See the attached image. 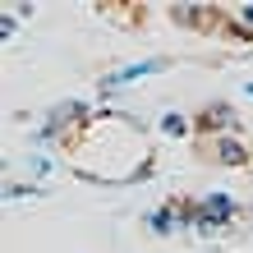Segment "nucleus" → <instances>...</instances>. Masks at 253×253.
I'll return each instance as SVG.
<instances>
[{
  "label": "nucleus",
  "instance_id": "f257e3e1",
  "mask_svg": "<svg viewBox=\"0 0 253 253\" xmlns=\"http://www.w3.org/2000/svg\"><path fill=\"white\" fill-rule=\"evenodd\" d=\"M235 216V198L230 193H207V198L193 207V221H198L203 230H216V226H226V221Z\"/></svg>",
  "mask_w": 253,
  "mask_h": 253
},
{
  "label": "nucleus",
  "instance_id": "f03ea898",
  "mask_svg": "<svg viewBox=\"0 0 253 253\" xmlns=\"http://www.w3.org/2000/svg\"><path fill=\"white\" fill-rule=\"evenodd\" d=\"M184 216H193V207H161V212H152V216H147V226H152L157 235H170Z\"/></svg>",
  "mask_w": 253,
  "mask_h": 253
},
{
  "label": "nucleus",
  "instance_id": "7ed1b4c3",
  "mask_svg": "<svg viewBox=\"0 0 253 253\" xmlns=\"http://www.w3.org/2000/svg\"><path fill=\"white\" fill-rule=\"evenodd\" d=\"M216 161H226V166H244V161H249V152H244V143L221 138V143H216Z\"/></svg>",
  "mask_w": 253,
  "mask_h": 253
},
{
  "label": "nucleus",
  "instance_id": "20e7f679",
  "mask_svg": "<svg viewBox=\"0 0 253 253\" xmlns=\"http://www.w3.org/2000/svg\"><path fill=\"white\" fill-rule=\"evenodd\" d=\"M157 69H161V60H138V65H125V69H120V83L143 79V74H157Z\"/></svg>",
  "mask_w": 253,
  "mask_h": 253
},
{
  "label": "nucleus",
  "instance_id": "39448f33",
  "mask_svg": "<svg viewBox=\"0 0 253 253\" xmlns=\"http://www.w3.org/2000/svg\"><path fill=\"white\" fill-rule=\"evenodd\" d=\"M161 129H166L170 138H180V133H184L189 125H184V115H166V120H161Z\"/></svg>",
  "mask_w": 253,
  "mask_h": 253
},
{
  "label": "nucleus",
  "instance_id": "423d86ee",
  "mask_svg": "<svg viewBox=\"0 0 253 253\" xmlns=\"http://www.w3.org/2000/svg\"><path fill=\"white\" fill-rule=\"evenodd\" d=\"M235 19H240L244 28H253V5H240V9H235Z\"/></svg>",
  "mask_w": 253,
  "mask_h": 253
},
{
  "label": "nucleus",
  "instance_id": "0eeeda50",
  "mask_svg": "<svg viewBox=\"0 0 253 253\" xmlns=\"http://www.w3.org/2000/svg\"><path fill=\"white\" fill-rule=\"evenodd\" d=\"M249 92H253V83H249Z\"/></svg>",
  "mask_w": 253,
  "mask_h": 253
}]
</instances>
